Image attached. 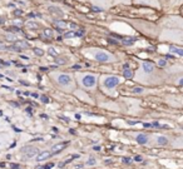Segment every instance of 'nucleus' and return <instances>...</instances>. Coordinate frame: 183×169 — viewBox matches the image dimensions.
I'll return each mask as SVG.
<instances>
[{
	"instance_id": "nucleus-2",
	"label": "nucleus",
	"mask_w": 183,
	"mask_h": 169,
	"mask_svg": "<svg viewBox=\"0 0 183 169\" xmlns=\"http://www.w3.org/2000/svg\"><path fill=\"white\" fill-rule=\"evenodd\" d=\"M124 78L118 76V75H102L99 78V86L103 93L114 95L115 89L118 88L121 84H123Z\"/></svg>"
},
{
	"instance_id": "nucleus-33",
	"label": "nucleus",
	"mask_w": 183,
	"mask_h": 169,
	"mask_svg": "<svg viewBox=\"0 0 183 169\" xmlns=\"http://www.w3.org/2000/svg\"><path fill=\"white\" fill-rule=\"evenodd\" d=\"M20 84H24V85H29L28 82H24V80H20Z\"/></svg>"
},
{
	"instance_id": "nucleus-9",
	"label": "nucleus",
	"mask_w": 183,
	"mask_h": 169,
	"mask_svg": "<svg viewBox=\"0 0 183 169\" xmlns=\"http://www.w3.org/2000/svg\"><path fill=\"white\" fill-rule=\"evenodd\" d=\"M169 53L173 54L174 57L183 58V48L182 46H177V45H171V46H169Z\"/></svg>"
},
{
	"instance_id": "nucleus-10",
	"label": "nucleus",
	"mask_w": 183,
	"mask_h": 169,
	"mask_svg": "<svg viewBox=\"0 0 183 169\" xmlns=\"http://www.w3.org/2000/svg\"><path fill=\"white\" fill-rule=\"evenodd\" d=\"M134 3L142 4V5H148V6H157V8L159 6L157 0H134Z\"/></svg>"
},
{
	"instance_id": "nucleus-24",
	"label": "nucleus",
	"mask_w": 183,
	"mask_h": 169,
	"mask_svg": "<svg viewBox=\"0 0 183 169\" xmlns=\"http://www.w3.org/2000/svg\"><path fill=\"white\" fill-rule=\"evenodd\" d=\"M174 84L183 86V75H181V76H178V78H177V79L174 80Z\"/></svg>"
},
{
	"instance_id": "nucleus-21",
	"label": "nucleus",
	"mask_w": 183,
	"mask_h": 169,
	"mask_svg": "<svg viewBox=\"0 0 183 169\" xmlns=\"http://www.w3.org/2000/svg\"><path fill=\"white\" fill-rule=\"evenodd\" d=\"M158 65H159L161 68H164V67L167 65V59H166V58H161V59L158 60Z\"/></svg>"
},
{
	"instance_id": "nucleus-27",
	"label": "nucleus",
	"mask_w": 183,
	"mask_h": 169,
	"mask_svg": "<svg viewBox=\"0 0 183 169\" xmlns=\"http://www.w3.org/2000/svg\"><path fill=\"white\" fill-rule=\"evenodd\" d=\"M75 36V31H67V33H64V36L63 38H74Z\"/></svg>"
},
{
	"instance_id": "nucleus-23",
	"label": "nucleus",
	"mask_w": 183,
	"mask_h": 169,
	"mask_svg": "<svg viewBox=\"0 0 183 169\" xmlns=\"http://www.w3.org/2000/svg\"><path fill=\"white\" fill-rule=\"evenodd\" d=\"M27 25H28L29 28H33V29H36V28H39V25H38L35 21H33V20H32V21H28V23H27Z\"/></svg>"
},
{
	"instance_id": "nucleus-1",
	"label": "nucleus",
	"mask_w": 183,
	"mask_h": 169,
	"mask_svg": "<svg viewBox=\"0 0 183 169\" xmlns=\"http://www.w3.org/2000/svg\"><path fill=\"white\" fill-rule=\"evenodd\" d=\"M50 79H53L55 85L62 89L65 93H73L75 92V82L74 76L68 73H62V72H51L49 74Z\"/></svg>"
},
{
	"instance_id": "nucleus-4",
	"label": "nucleus",
	"mask_w": 183,
	"mask_h": 169,
	"mask_svg": "<svg viewBox=\"0 0 183 169\" xmlns=\"http://www.w3.org/2000/svg\"><path fill=\"white\" fill-rule=\"evenodd\" d=\"M77 83L79 84L80 88H83L87 92H93L98 86L99 76L94 73H75Z\"/></svg>"
},
{
	"instance_id": "nucleus-36",
	"label": "nucleus",
	"mask_w": 183,
	"mask_h": 169,
	"mask_svg": "<svg viewBox=\"0 0 183 169\" xmlns=\"http://www.w3.org/2000/svg\"><path fill=\"white\" fill-rule=\"evenodd\" d=\"M124 163H130V159H128V158H125V159H124Z\"/></svg>"
},
{
	"instance_id": "nucleus-30",
	"label": "nucleus",
	"mask_w": 183,
	"mask_h": 169,
	"mask_svg": "<svg viewBox=\"0 0 183 169\" xmlns=\"http://www.w3.org/2000/svg\"><path fill=\"white\" fill-rule=\"evenodd\" d=\"M40 100H42L43 103H45V104L49 103V99H48V97H45V95H42V97H40Z\"/></svg>"
},
{
	"instance_id": "nucleus-34",
	"label": "nucleus",
	"mask_w": 183,
	"mask_h": 169,
	"mask_svg": "<svg viewBox=\"0 0 183 169\" xmlns=\"http://www.w3.org/2000/svg\"><path fill=\"white\" fill-rule=\"evenodd\" d=\"M5 23V18H0V24H4Z\"/></svg>"
},
{
	"instance_id": "nucleus-35",
	"label": "nucleus",
	"mask_w": 183,
	"mask_h": 169,
	"mask_svg": "<svg viewBox=\"0 0 183 169\" xmlns=\"http://www.w3.org/2000/svg\"><path fill=\"white\" fill-rule=\"evenodd\" d=\"M27 112H28V113H32V114H33V109H32V108H27Z\"/></svg>"
},
{
	"instance_id": "nucleus-18",
	"label": "nucleus",
	"mask_w": 183,
	"mask_h": 169,
	"mask_svg": "<svg viewBox=\"0 0 183 169\" xmlns=\"http://www.w3.org/2000/svg\"><path fill=\"white\" fill-rule=\"evenodd\" d=\"M33 51H34V54L38 55V57H43V55H44V50L40 49V48H34Z\"/></svg>"
},
{
	"instance_id": "nucleus-5",
	"label": "nucleus",
	"mask_w": 183,
	"mask_h": 169,
	"mask_svg": "<svg viewBox=\"0 0 183 169\" xmlns=\"http://www.w3.org/2000/svg\"><path fill=\"white\" fill-rule=\"evenodd\" d=\"M155 73H157V68H155V65L153 63L143 61L140 64V69L138 70L137 75L134 76V79H136V82H140V83L143 82V83L149 84L151 78H153L155 75Z\"/></svg>"
},
{
	"instance_id": "nucleus-17",
	"label": "nucleus",
	"mask_w": 183,
	"mask_h": 169,
	"mask_svg": "<svg viewBox=\"0 0 183 169\" xmlns=\"http://www.w3.org/2000/svg\"><path fill=\"white\" fill-rule=\"evenodd\" d=\"M130 93H132V94H144L146 90H144V88H142V86H134V88L130 89Z\"/></svg>"
},
{
	"instance_id": "nucleus-16",
	"label": "nucleus",
	"mask_w": 183,
	"mask_h": 169,
	"mask_svg": "<svg viewBox=\"0 0 183 169\" xmlns=\"http://www.w3.org/2000/svg\"><path fill=\"white\" fill-rule=\"evenodd\" d=\"M133 76H134V73H133L132 69L124 68V70H123V78H127V79H132Z\"/></svg>"
},
{
	"instance_id": "nucleus-26",
	"label": "nucleus",
	"mask_w": 183,
	"mask_h": 169,
	"mask_svg": "<svg viewBox=\"0 0 183 169\" xmlns=\"http://www.w3.org/2000/svg\"><path fill=\"white\" fill-rule=\"evenodd\" d=\"M90 10H93V11H95V13H102V11H103V8L97 6V5H92Z\"/></svg>"
},
{
	"instance_id": "nucleus-8",
	"label": "nucleus",
	"mask_w": 183,
	"mask_h": 169,
	"mask_svg": "<svg viewBox=\"0 0 183 169\" xmlns=\"http://www.w3.org/2000/svg\"><path fill=\"white\" fill-rule=\"evenodd\" d=\"M114 36H115V38H118L122 44L128 45V46H129V45H133V44L137 42V39L133 38V36H117V35H114Z\"/></svg>"
},
{
	"instance_id": "nucleus-14",
	"label": "nucleus",
	"mask_w": 183,
	"mask_h": 169,
	"mask_svg": "<svg viewBox=\"0 0 183 169\" xmlns=\"http://www.w3.org/2000/svg\"><path fill=\"white\" fill-rule=\"evenodd\" d=\"M68 145V141H64V143H59V144H57V145H54L53 148H51V154H54V153H58V152H60V150H63L65 147Z\"/></svg>"
},
{
	"instance_id": "nucleus-25",
	"label": "nucleus",
	"mask_w": 183,
	"mask_h": 169,
	"mask_svg": "<svg viewBox=\"0 0 183 169\" xmlns=\"http://www.w3.org/2000/svg\"><path fill=\"white\" fill-rule=\"evenodd\" d=\"M55 63L64 65V64H67V59H65V58H57V59H55Z\"/></svg>"
},
{
	"instance_id": "nucleus-6",
	"label": "nucleus",
	"mask_w": 183,
	"mask_h": 169,
	"mask_svg": "<svg viewBox=\"0 0 183 169\" xmlns=\"http://www.w3.org/2000/svg\"><path fill=\"white\" fill-rule=\"evenodd\" d=\"M129 135L140 145H152V134L139 132V133H129Z\"/></svg>"
},
{
	"instance_id": "nucleus-28",
	"label": "nucleus",
	"mask_w": 183,
	"mask_h": 169,
	"mask_svg": "<svg viewBox=\"0 0 183 169\" xmlns=\"http://www.w3.org/2000/svg\"><path fill=\"white\" fill-rule=\"evenodd\" d=\"M23 14H24V13H23L21 9H15V10H14V15H15V17H21Z\"/></svg>"
},
{
	"instance_id": "nucleus-19",
	"label": "nucleus",
	"mask_w": 183,
	"mask_h": 169,
	"mask_svg": "<svg viewBox=\"0 0 183 169\" xmlns=\"http://www.w3.org/2000/svg\"><path fill=\"white\" fill-rule=\"evenodd\" d=\"M10 33H21V29L19 27H15V25H11V27L8 29Z\"/></svg>"
},
{
	"instance_id": "nucleus-37",
	"label": "nucleus",
	"mask_w": 183,
	"mask_h": 169,
	"mask_svg": "<svg viewBox=\"0 0 183 169\" xmlns=\"http://www.w3.org/2000/svg\"><path fill=\"white\" fill-rule=\"evenodd\" d=\"M29 17H30V18H34V17H35V15H34V14H33V13H29Z\"/></svg>"
},
{
	"instance_id": "nucleus-3",
	"label": "nucleus",
	"mask_w": 183,
	"mask_h": 169,
	"mask_svg": "<svg viewBox=\"0 0 183 169\" xmlns=\"http://www.w3.org/2000/svg\"><path fill=\"white\" fill-rule=\"evenodd\" d=\"M83 54L90 59H93L98 63L103 64H108V63H114L117 61V57L106 49H100V48H87L83 50Z\"/></svg>"
},
{
	"instance_id": "nucleus-7",
	"label": "nucleus",
	"mask_w": 183,
	"mask_h": 169,
	"mask_svg": "<svg viewBox=\"0 0 183 169\" xmlns=\"http://www.w3.org/2000/svg\"><path fill=\"white\" fill-rule=\"evenodd\" d=\"M169 144V138L167 135L162 134H152V145H168Z\"/></svg>"
},
{
	"instance_id": "nucleus-12",
	"label": "nucleus",
	"mask_w": 183,
	"mask_h": 169,
	"mask_svg": "<svg viewBox=\"0 0 183 169\" xmlns=\"http://www.w3.org/2000/svg\"><path fill=\"white\" fill-rule=\"evenodd\" d=\"M51 155V153L50 152H48V150H43L42 153H39L38 155H36V158H35V160L36 162H42V160H45V159H48L49 157Z\"/></svg>"
},
{
	"instance_id": "nucleus-20",
	"label": "nucleus",
	"mask_w": 183,
	"mask_h": 169,
	"mask_svg": "<svg viewBox=\"0 0 183 169\" xmlns=\"http://www.w3.org/2000/svg\"><path fill=\"white\" fill-rule=\"evenodd\" d=\"M48 54H49V55H53V57H55V58H58V55H59V53H58V51H55L54 48H49V49H48Z\"/></svg>"
},
{
	"instance_id": "nucleus-29",
	"label": "nucleus",
	"mask_w": 183,
	"mask_h": 169,
	"mask_svg": "<svg viewBox=\"0 0 183 169\" xmlns=\"http://www.w3.org/2000/svg\"><path fill=\"white\" fill-rule=\"evenodd\" d=\"M95 164H97V162H95L94 158H90V159L87 162V165H95Z\"/></svg>"
},
{
	"instance_id": "nucleus-31",
	"label": "nucleus",
	"mask_w": 183,
	"mask_h": 169,
	"mask_svg": "<svg viewBox=\"0 0 183 169\" xmlns=\"http://www.w3.org/2000/svg\"><path fill=\"white\" fill-rule=\"evenodd\" d=\"M8 6H9V8H15V4H13V3H9V4H8Z\"/></svg>"
},
{
	"instance_id": "nucleus-11",
	"label": "nucleus",
	"mask_w": 183,
	"mask_h": 169,
	"mask_svg": "<svg viewBox=\"0 0 183 169\" xmlns=\"http://www.w3.org/2000/svg\"><path fill=\"white\" fill-rule=\"evenodd\" d=\"M53 24L57 27V29H60V30H64L67 27H69V24H68L67 21L60 20V19H55V20H53Z\"/></svg>"
},
{
	"instance_id": "nucleus-22",
	"label": "nucleus",
	"mask_w": 183,
	"mask_h": 169,
	"mask_svg": "<svg viewBox=\"0 0 183 169\" xmlns=\"http://www.w3.org/2000/svg\"><path fill=\"white\" fill-rule=\"evenodd\" d=\"M0 50H9V45L3 40H0Z\"/></svg>"
},
{
	"instance_id": "nucleus-32",
	"label": "nucleus",
	"mask_w": 183,
	"mask_h": 169,
	"mask_svg": "<svg viewBox=\"0 0 183 169\" xmlns=\"http://www.w3.org/2000/svg\"><path fill=\"white\" fill-rule=\"evenodd\" d=\"M72 68H73V69H80L82 67H80V65H73Z\"/></svg>"
},
{
	"instance_id": "nucleus-15",
	"label": "nucleus",
	"mask_w": 183,
	"mask_h": 169,
	"mask_svg": "<svg viewBox=\"0 0 183 169\" xmlns=\"http://www.w3.org/2000/svg\"><path fill=\"white\" fill-rule=\"evenodd\" d=\"M42 36L45 39H53L54 38V30L50 29V28H45L42 33Z\"/></svg>"
},
{
	"instance_id": "nucleus-13",
	"label": "nucleus",
	"mask_w": 183,
	"mask_h": 169,
	"mask_svg": "<svg viewBox=\"0 0 183 169\" xmlns=\"http://www.w3.org/2000/svg\"><path fill=\"white\" fill-rule=\"evenodd\" d=\"M48 10L51 13V14H55L58 17H63V10L59 8V6H55V5H50L48 8Z\"/></svg>"
}]
</instances>
